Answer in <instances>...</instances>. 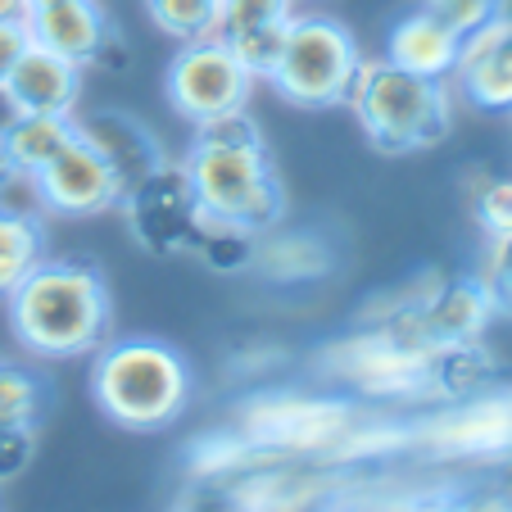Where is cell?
Wrapping results in <instances>:
<instances>
[{
    "mask_svg": "<svg viewBox=\"0 0 512 512\" xmlns=\"http://www.w3.org/2000/svg\"><path fill=\"white\" fill-rule=\"evenodd\" d=\"M454 87L472 109L512 114V23L494 19L481 32L463 37L454 64Z\"/></svg>",
    "mask_w": 512,
    "mask_h": 512,
    "instance_id": "13",
    "label": "cell"
},
{
    "mask_svg": "<svg viewBox=\"0 0 512 512\" xmlns=\"http://www.w3.org/2000/svg\"><path fill=\"white\" fill-rule=\"evenodd\" d=\"M499 19H508V23H512V0H499Z\"/></svg>",
    "mask_w": 512,
    "mask_h": 512,
    "instance_id": "35",
    "label": "cell"
},
{
    "mask_svg": "<svg viewBox=\"0 0 512 512\" xmlns=\"http://www.w3.org/2000/svg\"><path fill=\"white\" fill-rule=\"evenodd\" d=\"M19 186H28V177H23L19 168L10 164V155H5V145H0V209H10V195L19 191Z\"/></svg>",
    "mask_w": 512,
    "mask_h": 512,
    "instance_id": "32",
    "label": "cell"
},
{
    "mask_svg": "<svg viewBox=\"0 0 512 512\" xmlns=\"http://www.w3.org/2000/svg\"><path fill=\"white\" fill-rule=\"evenodd\" d=\"M481 277H485V286H490L499 313H512V236H503V241H490Z\"/></svg>",
    "mask_w": 512,
    "mask_h": 512,
    "instance_id": "30",
    "label": "cell"
},
{
    "mask_svg": "<svg viewBox=\"0 0 512 512\" xmlns=\"http://www.w3.org/2000/svg\"><path fill=\"white\" fill-rule=\"evenodd\" d=\"M363 408L349 395H322V390H254L241 408L236 431L259 454L272 458H322L336 467L340 445L349 440Z\"/></svg>",
    "mask_w": 512,
    "mask_h": 512,
    "instance_id": "6",
    "label": "cell"
},
{
    "mask_svg": "<svg viewBox=\"0 0 512 512\" xmlns=\"http://www.w3.org/2000/svg\"><path fill=\"white\" fill-rule=\"evenodd\" d=\"M254 245H259V232H250V227H241V223H223V218L200 213V227H195L191 254L209 272L236 277V272H250L254 268Z\"/></svg>",
    "mask_w": 512,
    "mask_h": 512,
    "instance_id": "24",
    "label": "cell"
},
{
    "mask_svg": "<svg viewBox=\"0 0 512 512\" xmlns=\"http://www.w3.org/2000/svg\"><path fill=\"white\" fill-rule=\"evenodd\" d=\"M91 395L100 413L123 431H168L191 408V368L168 340L109 336L91 354Z\"/></svg>",
    "mask_w": 512,
    "mask_h": 512,
    "instance_id": "3",
    "label": "cell"
},
{
    "mask_svg": "<svg viewBox=\"0 0 512 512\" xmlns=\"http://www.w3.org/2000/svg\"><path fill=\"white\" fill-rule=\"evenodd\" d=\"M182 168L195 204L209 218L241 223L259 236L286 223V186L250 109L195 127Z\"/></svg>",
    "mask_w": 512,
    "mask_h": 512,
    "instance_id": "1",
    "label": "cell"
},
{
    "mask_svg": "<svg viewBox=\"0 0 512 512\" xmlns=\"http://www.w3.org/2000/svg\"><path fill=\"white\" fill-rule=\"evenodd\" d=\"M73 136V118H59V114H19L5 132H0V145L10 164L19 168L23 177H32L37 168H46L50 159L64 150V141Z\"/></svg>",
    "mask_w": 512,
    "mask_h": 512,
    "instance_id": "22",
    "label": "cell"
},
{
    "mask_svg": "<svg viewBox=\"0 0 512 512\" xmlns=\"http://www.w3.org/2000/svg\"><path fill=\"white\" fill-rule=\"evenodd\" d=\"M313 512H358V508H345V503H322V508H313Z\"/></svg>",
    "mask_w": 512,
    "mask_h": 512,
    "instance_id": "34",
    "label": "cell"
},
{
    "mask_svg": "<svg viewBox=\"0 0 512 512\" xmlns=\"http://www.w3.org/2000/svg\"><path fill=\"white\" fill-rule=\"evenodd\" d=\"M32 454H37V431L32 426H0V490L28 472Z\"/></svg>",
    "mask_w": 512,
    "mask_h": 512,
    "instance_id": "29",
    "label": "cell"
},
{
    "mask_svg": "<svg viewBox=\"0 0 512 512\" xmlns=\"http://www.w3.org/2000/svg\"><path fill=\"white\" fill-rule=\"evenodd\" d=\"M28 19V0H0V23H23Z\"/></svg>",
    "mask_w": 512,
    "mask_h": 512,
    "instance_id": "33",
    "label": "cell"
},
{
    "mask_svg": "<svg viewBox=\"0 0 512 512\" xmlns=\"http://www.w3.org/2000/svg\"><path fill=\"white\" fill-rule=\"evenodd\" d=\"M254 82L259 78L227 50V41L200 37V41H182V50L173 55V64L164 73V96L177 118L200 127L213 123V118L250 109Z\"/></svg>",
    "mask_w": 512,
    "mask_h": 512,
    "instance_id": "9",
    "label": "cell"
},
{
    "mask_svg": "<svg viewBox=\"0 0 512 512\" xmlns=\"http://www.w3.org/2000/svg\"><path fill=\"white\" fill-rule=\"evenodd\" d=\"M259 458L263 454L236 431V426H213V431L195 435L191 445H186L182 463H186V476H191V481H232V476L250 472Z\"/></svg>",
    "mask_w": 512,
    "mask_h": 512,
    "instance_id": "21",
    "label": "cell"
},
{
    "mask_svg": "<svg viewBox=\"0 0 512 512\" xmlns=\"http://www.w3.org/2000/svg\"><path fill=\"white\" fill-rule=\"evenodd\" d=\"M318 372L336 381L349 399H390V404H431V345L417 340L404 318L358 322L349 336L318 349Z\"/></svg>",
    "mask_w": 512,
    "mask_h": 512,
    "instance_id": "5",
    "label": "cell"
},
{
    "mask_svg": "<svg viewBox=\"0 0 512 512\" xmlns=\"http://www.w3.org/2000/svg\"><path fill=\"white\" fill-rule=\"evenodd\" d=\"M426 14H435V19L445 23L449 32H458V37H472V32H481L485 23L499 19V0H417Z\"/></svg>",
    "mask_w": 512,
    "mask_h": 512,
    "instance_id": "28",
    "label": "cell"
},
{
    "mask_svg": "<svg viewBox=\"0 0 512 512\" xmlns=\"http://www.w3.org/2000/svg\"><path fill=\"white\" fill-rule=\"evenodd\" d=\"M145 19L173 41H200L213 37L218 0H145Z\"/></svg>",
    "mask_w": 512,
    "mask_h": 512,
    "instance_id": "26",
    "label": "cell"
},
{
    "mask_svg": "<svg viewBox=\"0 0 512 512\" xmlns=\"http://www.w3.org/2000/svg\"><path fill=\"white\" fill-rule=\"evenodd\" d=\"M73 127H78L82 141L96 145L100 159L114 168V177L123 182V195L168 164L164 145L150 132V123H141V118L127 114V109H96V114L73 118Z\"/></svg>",
    "mask_w": 512,
    "mask_h": 512,
    "instance_id": "14",
    "label": "cell"
},
{
    "mask_svg": "<svg viewBox=\"0 0 512 512\" xmlns=\"http://www.w3.org/2000/svg\"><path fill=\"white\" fill-rule=\"evenodd\" d=\"M50 408V386L23 363H0V426H32Z\"/></svg>",
    "mask_w": 512,
    "mask_h": 512,
    "instance_id": "25",
    "label": "cell"
},
{
    "mask_svg": "<svg viewBox=\"0 0 512 512\" xmlns=\"http://www.w3.org/2000/svg\"><path fill=\"white\" fill-rule=\"evenodd\" d=\"M28 182L32 200L46 213H59V218H100V213H114L123 204V182L100 159L96 145L82 141L78 127L64 141V150L46 168H37Z\"/></svg>",
    "mask_w": 512,
    "mask_h": 512,
    "instance_id": "11",
    "label": "cell"
},
{
    "mask_svg": "<svg viewBox=\"0 0 512 512\" xmlns=\"http://www.w3.org/2000/svg\"><path fill=\"white\" fill-rule=\"evenodd\" d=\"M28 46H32L28 23H0V87H5V78L14 73V64L23 59Z\"/></svg>",
    "mask_w": 512,
    "mask_h": 512,
    "instance_id": "31",
    "label": "cell"
},
{
    "mask_svg": "<svg viewBox=\"0 0 512 512\" xmlns=\"http://www.w3.org/2000/svg\"><path fill=\"white\" fill-rule=\"evenodd\" d=\"M290 19H295V0H218L213 37L227 41V50L254 78H268L281 55Z\"/></svg>",
    "mask_w": 512,
    "mask_h": 512,
    "instance_id": "15",
    "label": "cell"
},
{
    "mask_svg": "<svg viewBox=\"0 0 512 512\" xmlns=\"http://www.w3.org/2000/svg\"><path fill=\"white\" fill-rule=\"evenodd\" d=\"M494 381H499V358L485 345V336L431 349V404H454V399L481 395Z\"/></svg>",
    "mask_w": 512,
    "mask_h": 512,
    "instance_id": "20",
    "label": "cell"
},
{
    "mask_svg": "<svg viewBox=\"0 0 512 512\" xmlns=\"http://www.w3.org/2000/svg\"><path fill=\"white\" fill-rule=\"evenodd\" d=\"M458 50H463V37L449 32L445 23L426 14L422 5H413L408 14H399L386 32V55L395 68L404 73H417V78H435V82H449L454 78V64H458Z\"/></svg>",
    "mask_w": 512,
    "mask_h": 512,
    "instance_id": "19",
    "label": "cell"
},
{
    "mask_svg": "<svg viewBox=\"0 0 512 512\" xmlns=\"http://www.w3.org/2000/svg\"><path fill=\"white\" fill-rule=\"evenodd\" d=\"M46 5H59V0H28V14L32 10H46Z\"/></svg>",
    "mask_w": 512,
    "mask_h": 512,
    "instance_id": "36",
    "label": "cell"
},
{
    "mask_svg": "<svg viewBox=\"0 0 512 512\" xmlns=\"http://www.w3.org/2000/svg\"><path fill=\"white\" fill-rule=\"evenodd\" d=\"M10 331L32 358H91L114 336V295L96 263L41 259L10 300Z\"/></svg>",
    "mask_w": 512,
    "mask_h": 512,
    "instance_id": "2",
    "label": "cell"
},
{
    "mask_svg": "<svg viewBox=\"0 0 512 512\" xmlns=\"http://www.w3.org/2000/svg\"><path fill=\"white\" fill-rule=\"evenodd\" d=\"M46 259V232L28 209H0V304Z\"/></svg>",
    "mask_w": 512,
    "mask_h": 512,
    "instance_id": "23",
    "label": "cell"
},
{
    "mask_svg": "<svg viewBox=\"0 0 512 512\" xmlns=\"http://www.w3.org/2000/svg\"><path fill=\"white\" fill-rule=\"evenodd\" d=\"M118 209L127 218L132 241L145 254H155V259H182V254H191L195 227H200V204H195V191L186 182L182 164L168 159L159 173L136 182Z\"/></svg>",
    "mask_w": 512,
    "mask_h": 512,
    "instance_id": "10",
    "label": "cell"
},
{
    "mask_svg": "<svg viewBox=\"0 0 512 512\" xmlns=\"http://www.w3.org/2000/svg\"><path fill=\"white\" fill-rule=\"evenodd\" d=\"M404 318L435 349V345H458V340H481L485 327L499 318V304H494L481 272H467V277L426 272L422 286H413Z\"/></svg>",
    "mask_w": 512,
    "mask_h": 512,
    "instance_id": "12",
    "label": "cell"
},
{
    "mask_svg": "<svg viewBox=\"0 0 512 512\" xmlns=\"http://www.w3.org/2000/svg\"><path fill=\"white\" fill-rule=\"evenodd\" d=\"M413 449L445 467H512V386L440 404L413 422Z\"/></svg>",
    "mask_w": 512,
    "mask_h": 512,
    "instance_id": "8",
    "label": "cell"
},
{
    "mask_svg": "<svg viewBox=\"0 0 512 512\" xmlns=\"http://www.w3.org/2000/svg\"><path fill=\"white\" fill-rule=\"evenodd\" d=\"M23 23H28V37L37 46L55 50V55L73 59L82 68L96 64L105 41L118 32L100 0H59V5H46V10H32Z\"/></svg>",
    "mask_w": 512,
    "mask_h": 512,
    "instance_id": "17",
    "label": "cell"
},
{
    "mask_svg": "<svg viewBox=\"0 0 512 512\" xmlns=\"http://www.w3.org/2000/svg\"><path fill=\"white\" fill-rule=\"evenodd\" d=\"M363 64L358 37L331 14H295L281 41V55L263 82H272L286 105L300 109H331L345 105L349 87Z\"/></svg>",
    "mask_w": 512,
    "mask_h": 512,
    "instance_id": "7",
    "label": "cell"
},
{
    "mask_svg": "<svg viewBox=\"0 0 512 512\" xmlns=\"http://www.w3.org/2000/svg\"><path fill=\"white\" fill-rule=\"evenodd\" d=\"M349 109L381 155H422L454 132L449 82L404 73L390 59H363L349 87Z\"/></svg>",
    "mask_w": 512,
    "mask_h": 512,
    "instance_id": "4",
    "label": "cell"
},
{
    "mask_svg": "<svg viewBox=\"0 0 512 512\" xmlns=\"http://www.w3.org/2000/svg\"><path fill=\"white\" fill-rule=\"evenodd\" d=\"M472 213H476V227L485 232V241H503L512 236V177H490L481 182L472 200Z\"/></svg>",
    "mask_w": 512,
    "mask_h": 512,
    "instance_id": "27",
    "label": "cell"
},
{
    "mask_svg": "<svg viewBox=\"0 0 512 512\" xmlns=\"http://www.w3.org/2000/svg\"><path fill=\"white\" fill-rule=\"evenodd\" d=\"M336 245L318 227H272L254 245V268L272 286H309L336 272Z\"/></svg>",
    "mask_w": 512,
    "mask_h": 512,
    "instance_id": "18",
    "label": "cell"
},
{
    "mask_svg": "<svg viewBox=\"0 0 512 512\" xmlns=\"http://www.w3.org/2000/svg\"><path fill=\"white\" fill-rule=\"evenodd\" d=\"M10 100L23 114H59V118H78L82 100V64L55 55V50L32 41L23 50V59L14 64V73L5 78Z\"/></svg>",
    "mask_w": 512,
    "mask_h": 512,
    "instance_id": "16",
    "label": "cell"
}]
</instances>
